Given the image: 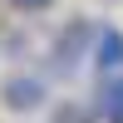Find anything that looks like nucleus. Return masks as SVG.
<instances>
[{"mask_svg":"<svg viewBox=\"0 0 123 123\" xmlns=\"http://www.w3.org/2000/svg\"><path fill=\"white\" fill-rule=\"evenodd\" d=\"M94 39H98V30H89L84 20H74V25L54 39V49H49V69H54V74H74L79 59H94Z\"/></svg>","mask_w":123,"mask_h":123,"instance_id":"1","label":"nucleus"},{"mask_svg":"<svg viewBox=\"0 0 123 123\" xmlns=\"http://www.w3.org/2000/svg\"><path fill=\"white\" fill-rule=\"evenodd\" d=\"M5 108L10 113H30V108H39L44 104V79L39 74H15V79H5Z\"/></svg>","mask_w":123,"mask_h":123,"instance_id":"2","label":"nucleus"},{"mask_svg":"<svg viewBox=\"0 0 123 123\" xmlns=\"http://www.w3.org/2000/svg\"><path fill=\"white\" fill-rule=\"evenodd\" d=\"M94 69L98 74H123V30H98V39H94Z\"/></svg>","mask_w":123,"mask_h":123,"instance_id":"3","label":"nucleus"},{"mask_svg":"<svg viewBox=\"0 0 123 123\" xmlns=\"http://www.w3.org/2000/svg\"><path fill=\"white\" fill-rule=\"evenodd\" d=\"M94 113L104 118V123H123V74H113V79H104V84H98V104H94Z\"/></svg>","mask_w":123,"mask_h":123,"instance_id":"4","label":"nucleus"},{"mask_svg":"<svg viewBox=\"0 0 123 123\" xmlns=\"http://www.w3.org/2000/svg\"><path fill=\"white\" fill-rule=\"evenodd\" d=\"M54 123H89V113H84L79 104H64V108L54 113Z\"/></svg>","mask_w":123,"mask_h":123,"instance_id":"5","label":"nucleus"},{"mask_svg":"<svg viewBox=\"0 0 123 123\" xmlns=\"http://www.w3.org/2000/svg\"><path fill=\"white\" fill-rule=\"evenodd\" d=\"M10 5H15V10H25V15H35V10H49L54 0H10Z\"/></svg>","mask_w":123,"mask_h":123,"instance_id":"6","label":"nucleus"}]
</instances>
